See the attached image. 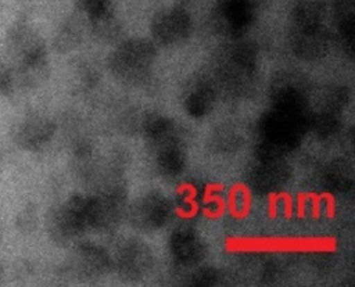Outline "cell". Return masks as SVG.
Instances as JSON below:
<instances>
[{
    "instance_id": "1",
    "label": "cell",
    "mask_w": 355,
    "mask_h": 287,
    "mask_svg": "<svg viewBox=\"0 0 355 287\" xmlns=\"http://www.w3.org/2000/svg\"><path fill=\"white\" fill-rule=\"evenodd\" d=\"M6 44L10 53L14 57H18L19 62L46 55L44 43L40 36L32 28L21 22H17L8 28Z\"/></svg>"
},
{
    "instance_id": "3",
    "label": "cell",
    "mask_w": 355,
    "mask_h": 287,
    "mask_svg": "<svg viewBox=\"0 0 355 287\" xmlns=\"http://www.w3.org/2000/svg\"><path fill=\"white\" fill-rule=\"evenodd\" d=\"M49 73L46 55L21 61L17 69V79L25 87H37Z\"/></svg>"
},
{
    "instance_id": "2",
    "label": "cell",
    "mask_w": 355,
    "mask_h": 287,
    "mask_svg": "<svg viewBox=\"0 0 355 287\" xmlns=\"http://www.w3.org/2000/svg\"><path fill=\"white\" fill-rule=\"evenodd\" d=\"M54 130L55 126L51 121L35 116L18 123L12 132V137L21 148L35 151L51 139Z\"/></svg>"
},
{
    "instance_id": "5",
    "label": "cell",
    "mask_w": 355,
    "mask_h": 287,
    "mask_svg": "<svg viewBox=\"0 0 355 287\" xmlns=\"http://www.w3.org/2000/svg\"><path fill=\"white\" fill-rule=\"evenodd\" d=\"M36 222H37V215L33 205H26L15 216V227L21 233H31L32 230H35Z\"/></svg>"
},
{
    "instance_id": "6",
    "label": "cell",
    "mask_w": 355,
    "mask_h": 287,
    "mask_svg": "<svg viewBox=\"0 0 355 287\" xmlns=\"http://www.w3.org/2000/svg\"><path fill=\"white\" fill-rule=\"evenodd\" d=\"M14 89V75L11 69L0 61V96H8Z\"/></svg>"
},
{
    "instance_id": "7",
    "label": "cell",
    "mask_w": 355,
    "mask_h": 287,
    "mask_svg": "<svg viewBox=\"0 0 355 287\" xmlns=\"http://www.w3.org/2000/svg\"><path fill=\"white\" fill-rule=\"evenodd\" d=\"M3 280H4V268H3V265L0 262V284L3 283Z\"/></svg>"
},
{
    "instance_id": "4",
    "label": "cell",
    "mask_w": 355,
    "mask_h": 287,
    "mask_svg": "<svg viewBox=\"0 0 355 287\" xmlns=\"http://www.w3.org/2000/svg\"><path fill=\"white\" fill-rule=\"evenodd\" d=\"M154 25H155L157 35L164 36L166 39L176 35H182L187 29L189 18L183 11L176 10L158 17Z\"/></svg>"
}]
</instances>
